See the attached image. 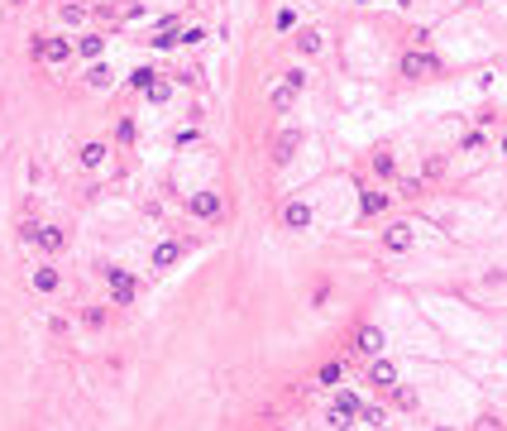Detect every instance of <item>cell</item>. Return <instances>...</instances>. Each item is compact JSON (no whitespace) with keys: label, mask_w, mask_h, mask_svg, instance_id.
Here are the masks:
<instances>
[{"label":"cell","mask_w":507,"mask_h":431,"mask_svg":"<svg viewBox=\"0 0 507 431\" xmlns=\"http://www.w3.org/2000/svg\"><path fill=\"white\" fill-rule=\"evenodd\" d=\"M402 77H411V82H431V77H440V58L411 48V53H402Z\"/></svg>","instance_id":"obj_1"},{"label":"cell","mask_w":507,"mask_h":431,"mask_svg":"<svg viewBox=\"0 0 507 431\" xmlns=\"http://www.w3.org/2000/svg\"><path fill=\"white\" fill-rule=\"evenodd\" d=\"M101 273H105V283H110V297H115L120 307H129V302H134V293H139V283H134L125 269H115V264H105Z\"/></svg>","instance_id":"obj_2"},{"label":"cell","mask_w":507,"mask_h":431,"mask_svg":"<svg viewBox=\"0 0 507 431\" xmlns=\"http://www.w3.org/2000/svg\"><path fill=\"white\" fill-rule=\"evenodd\" d=\"M302 87H306V72H288V77L273 87V96H268V101H273V110H288L292 101H297V92H302Z\"/></svg>","instance_id":"obj_3"},{"label":"cell","mask_w":507,"mask_h":431,"mask_svg":"<svg viewBox=\"0 0 507 431\" xmlns=\"http://www.w3.org/2000/svg\"><path fill=\"white\" fill-rule=\"evenodd\" d=\"M34 53H39L43 63H53V67H58V63H67V58H72V43H67V39H34Z\"/></svg>","instance_id":"obj_4"},{"label":"cell","mask_w":507,"mask_h":431,"mask_svg":"<svg viewBox=\"0 0 507 431\" xmlns=\"http://www.w3.org/2000/svg\"><path fill=\"white\" fill-rule=\"evenodd\" d=\"M29 240H34L39 249H48V254H58V249L67 244V235H63L58 225H34V235H29Z\"/></svg>","instance_id":"obj_5"},{"label":"cell","mask_w":507,"mask_h":431,"mask_svg":"<svg viewBox=\"0 0 507 431\" xmlns=\"http://www.w3.org/2000/svg\"><path fill=\"white\" fill-rule=\"evenodd\" d=\"M187 211L197 216V220H215V216H220V197H215V192H197V197L187 202Z\"/></svg>","instance_id":"obj_6"},{"label":"cell","mask_w":507,"mask_h":431,"mask_svg":"<svg viewBox=\"0 0 507 431\" xmlns=\"http://www.w3.org/2000/svg\"><path fill=\"white\" fill-rule=\"evenodd\" d=\"M297 149H302V129H283V134H278V144H273V158H278V163H288Z\"/></svg>","instance_id":"obj_7"},{"label":"cell","mask_w":507,"mask_h":431,"mask_svg":"<svg viewBox=\"0 0 507 431\" xmlns=\"http://www.w3.org/2000/svg\"><path fill=\"white\" fill-rule=\"evenodd\" d=\"M283 225H288V230H306V225H311V207H306V202H288V207H283Z\"/></svg>","instance_id":"obj_8"},{"label":"cell","mask_w":507,"mask_h":431,"mask_svg":"<svg viewBox=\"0 0 507 431\" xmlns=\"http://www.w3.org/2000/svg\"><path fill=\"white\" fill-rule=\"evenodd\" d=\"M354 350H359V355H378V350H383V330H378V326H364V330L354 335Z\"/></svg>","instance_id":"obj_9"},{"label":"cell","mask_w":507,"mask_h":431,"mask_svg":"<svg viewBox=\"0 0 507 431\" xmlns=\"http://www.w3.org/2000/svg\"><path fill=\"white\" fill-rule=\"evenodd\" d=\"M177 259H182V244H177V240H163V244L153 249V269H173Z\"/></svg>","instance_id":"obj_10"},{"label":"cell","mask_w":507,"mask_h":431,"mask_svg":"<svg viewBox=\"0 0 507 431\" xmlns=\"http://www.w3.org/2000/svg\"><path fill=\"white\" fill-rule=\"evenodd\" d=\"M369 383H378V388H393V383H398V369H393L388 359H374V364H369Z\"/></svg>","instance_id":"obj_11"},{"label":"cell","mask_w":507,"mask_h":431,"mask_svg":"<svg viewBox=\"0 0 507 431\" xmlns=\"http://www.w3.org/2000/svg\"><path fill=\"white\" fill-rule=\"evenodd\" d=\"M383 244H388L393 254H407V249H411V230H407V225H388V235H383Z\"/></svg>","instance_id":"obj_12"},{"label":"cell","mask_w":507,"mask_h":431,"mask_svg":"<svg viewBox=\"0 0 507 431\" xmlns=\"http://www.w3.org/2000/svg\"><path fill=\"white\" fill-rule=\"evenodd\" d=\"M359 211L364 216H383L388 211V192H364V197H359Z\"/></svg>","instance_id":"obj_13"},{"label":"cell","mask_w":507,"mask_h":431,"mask_svg":"<svg viewBox=\"0 0 507 431\" xmlns=\"http://www.w3.org/2000/svg\"><path fill=\"white\" fill-rule=\"evenodd\" d=\"M144 96H149V101H153V106H163V101H168V96H173V82H163V77H153V82H149V87H144Z\"/></svg>","instance_id":"obj_14"},{"label":"cell","mask_w":507,"mask_h":431,"mask_svg":"<svg viewBox=\"0 0 507 431\" xmlns=\"http://www.w3.org/2000/svg\"><path fill=\"white\" fill-rule=\"evenodd\" d=\"M58 283H63L58 269H34V288H39V293H58Z\"/></svg>","instance_id":"obj_15"},{"label":"cell","mask_w":507,"mask_h":431,"mask_svg":"<svg viewBox=\"0 0 507 431\" xmlns=\"http://www.w3.org/2000/svg\"><path fill=\"white\" fill-rule=\"evenodd\" d=\"M77 53H82V58H101V53H105V39H101V34H87V39L77 43Z\"/></svg>","instance_id":"obj_16"},{"label":"cell","mask_w":507,"mask_h":431,"mask_svg":"<svg viewBox=\"0 0 507 431\" xmlns=\"http://www.w3.org/2000/svg\"><path fill=\"white\" fill-rule=\"evenodd\" d=\"M105 154H110L105 144H82V163H87V168H101V163H105Z\"/></svg>","instance_id":"obj_17"},{"label":"cell","mask_w":507,"mask_h":431,"mask_svg":"<svg viewBox=\"0 0 507 431\" xmlns=\"http://www.w3.org/2000/svg\"><path fill=\"white\" fill-rule=\"evenodd\" d=\"M87 87H96V92H105V87H110V67H105V63H96V67L87 72Z\"/></svg>","instance_id":"obj_18"},{"label":"cell","mask_w":507,"mask_h":431,"mask_svg":"<svg viewBox=\"0 0 507 431\" xmlns=\"http://www.w3.org/2000/svg\"><path fill=\"white\" fill-rule=\"evenodd\" d=\"M297 48H302V53H321V34H316V29H302V34H297Z\"/></svg>","instance_id":"obj_19"},{"label":"cell","mask_w":507,"mask_h":431,"mask_svg":"<svg viewBox=\"0 0 507 431\" xmlns=\"http://www.w3.org/2000/svg\"><path fill=\"white\" fill-rule=\"evenodd\" d=\"M58 14H63V24H82L87 19V5H63Z\"/></svg>","instance_id":"obj_20"},{"label":"cell","mask_w":507,"mask_h":431,"mask_svg":"<svg viewBox=\"0 0 507 431\" xmlns=\"http://www.w3.org/2000/svg\"><path fill=\"white\" fill-rule=\"evenodd\" d=\"M340 374H345V369H340V364L330 359V364H321V374H316V383H340Z\"/></svg>","instance_id":"obj_21"},{"label":"cell","mask_w":507,"mask_h":431,"mask_svg":"<svg viewBox=\"0 0 507 431\" xmlns=\"http://www.w3.org/2000/svg\"><path fill=\"white\" fill-rule=\"evenodd\" d=\"M153 77H158V72H149V67H134V72H129V82H134V92H144V87H149Z\"/></svg>","instance_id":"obj_22"},{"label":"cell","mask_w":507,"mask_h":431,"mask_svg":"<svg viewBox=\"0 0 507 431\" xmlns=\"http://www.w3.org/2000/svg\"><path fill=\"white\" fill-rule=\"evenodd\" d=\"M374 168H378L383 178H393V173H398V163H393V154H374Z\"/></svg>","instance_id":"obj_23"},{"label":"cell","mask_w":507,"mask_h":431,"mask_svg":"<svg viewBox=\"0 0 507 431\" xmlns=\"http://www.w3.org/2000/svg\"><path fill=\"white\" fill-rule=\"evenodd\" d=\"M359 412H364V422H369V427H383V422H388V417H383V408H359Z\"/></svg>","instance_id":"obj_24"},{"label":"cell","mask_w":507,"mask_h":431,"mask_svg":"<svg viewBox=\"0 0 507 431\" xmlns=\"http://www.w3.org/2000/svg\"><path fill=\"white\" fill-rule=\"evenodd\" d=\"M460 149H464V154H479V149H484V134H464V144H460Z\"/></svg>","instance_id":"obj_25"},{"label":"cell","mask_w":507,"mask_h":431,"mask_svg":"<svg viewBox=\"0 0 507 431\" xmlns=\"http://www.w3.org/2000/svg\"><path fill=\"white\" fill-rule=\"evenodd\" d=\"M202 39H206L202 29H187V34H177V43H187V48H197V43H202Z\"/></svg>","instance_id":"obj_26"},{"label":"cell","mask_w":507,"mask_h":431,"mask_svg":"<svg viewBox=\"0 0 507 431\" xmlns=\"http://www.w3.org/2000/svg\"><path fill=\"white\" fill-rule=\"evenodd\" d=\"M398 408H416V393L411 388H398Z\"/></svg>","instance_id":"obj_27"},{"label":"cell","mask_w":507,"mask_h":431,"mask_svg":"<svg viewBox=\"0 0 507 431\" xmlns=\"http://www.w3.org/2000/svg\"><path fill=\"white\" fill-rule=\"evenodd\" d=\"M440 431H450V427H440Z\"/></svg>","instance_id":"obj_28"},{"label":"cell","mask_w":507,"mask_h":431,"mask_svg":"<svg viewBox=\"0 0 507 431\" xmlns=\"http://www.w3.org/2000/svg\"><path fill=\"white\" fill-rule=\"evenodd\" d=\"M402 5H407V0H402Z\"/></svg>","instance_id":"obj_29"}]
</instances>
